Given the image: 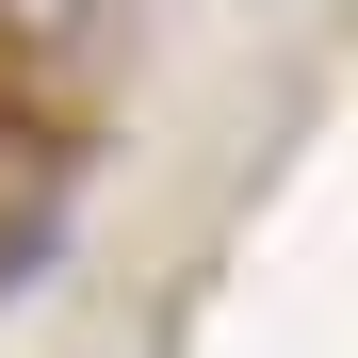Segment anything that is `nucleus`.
Returning <instances> with one entry per match:
<instances>
[{
	"mask_svg": "<svg viewBox=\"0 0 358 358\" xmlns=\"http://www.w3.org/2000/svg\"><path fill=\"white\" fill-rule=\"evenodd\" d=\"M66 196H82V114L33 98V82H0V293L66 245Z\"/></svg>",
	"mask_w": 358,
	"mask_h": 358,
	"instance_id": "obj_1",
	"label": "nucleus"
},
{
	"mask_svg": "<svg viewBox=\"0 0 358 358\" xmlns=\"http://www.w3.org/2000/svg\"><path fill=\"white\" fill-rule=\"evenodd\" d=\"M98 17H114V0H0V82H33V98H49V66H82Z\"/></svg>",
	"mask_w": 358,
	"mask_h": 358,
	"instance_id": "obj_2",
	"label": "nucleus"
}]
</instances>
